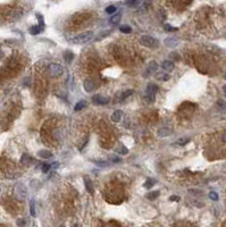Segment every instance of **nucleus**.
Returning a JSON list of instances; mask_svg holds the SVG:
<instances>
[{
    "instance_id": "44",
    "label": "nucleus",
    "mask_w": 226,
    "mask_h": 227,
    "mask_svg": "<svg viewBox=\"0 0 226 227\" xmlns=\"http://www.w3.org/2000/svg\"><path fill=\"white\" fill-rule=\"evenodd\" d=\"M61 227H63V226H61Z\"/></svg>"
},
{
    "instance_id": "42",
    "label": "nucleus",
    "mask_w": 226,
    "mask_h": 227,
    "mask_svg": "<svg viewBox=\"0 0 226 227\" xmlns=\"http://www.w3.org/2000/svg\"><path fill=\"white\" fill-rule=\"evenodd\" d=\"M223 93H224V96L226 97V84L223 87Z\"/></svg>"
},
{
    "instance_id": "3",
    "label": "nucleus",
    "mask_w": 226,
    "mask_h": 227,
    "mask_svg": "<svg viewBox=\"0 0 226 227\" xmlns=\"http://www.w3.org/2000/svg\"><path fill=\"white\" fill-rule=\"evenodd\" d=\"M140 43L145 47V48H150V49H157L159 47V42L157 41L155 38L149 37V35H143L140 39Z\"/></svg>"
},
{
    "instance_id": "19",
    "label": "nucleus",
    "mask_w": 226,
    "mask_h": 227,
    "mask_svg": "<svg viewBox=\"0 0 226 227\" xmlns=\"http://www.w3.org/2000/svg\"><path fill=\"white\" fill-rule=\"evenodd\" d=\"M159 195H160V192H159V191H151V192H149L148 194L145 195V198L149 199V200H156Z\"/></svg>"
},
{
    "instance_id": "43",
    "label": "nucleus",
    "mask_w": 226,
    "mask_h": 227,
    "mask_svg": "<svg viewBox=\"0 0 226 227\" xmlns=\"http://www.w3.org/2000/svg\"><path fill=\"white\" fill-rule=\"evenodd\" d=\"M224 77H225V80H226V73H225V75H224Z\"/></svg>"
},
{
    "instance_id": "23",
    "label": "nucleus",
    "mask_w": 226,
    "mask_h": 227,
    "mask_svg": "<svg viewBox=\"0 0 226 227\" xmlns=\"http://www.w3.org/2000/svg\"><path fill=\"white\" fill-rule=\"evenodd\" d=\"M217 108L219 111L222 113H225L226 111V101L224 100H218V102H217Z\"/></svg>"
},
{
    "instance_id": "25",
    "label": "nucleus",
    "mask_w": 226,
    "mask_h": 227,
    "mask_svg": "<svg viewBox=\"0 0 226 227\" xmlns=\"http://www.w3.org/2000/svg\"><path fill=\"white\" fill-rule=\"evenodd\" d=\"M189 142H190V137H181V139H178V140L175 142V144H178V146H185V144H188Z\"/></svg>"
},
{
    "instance_id": "10",
    "label": "nucleus",
    "mask_w": 226,
    "mask_h": 227,
    "mask_svg": "<svg viewBox=\"0 0 226 227\" xmlns=\"http://www.w3.org/2000/svg\"><path fill=\"white\" fill-rule=\"evenodd\" d=\"M164 43H165V46L168 47V48H175L178 44V41H177V39H175V38H167L165 39Z\"/></svg>"
},
{
    "instance_id": "40",
    "label": "nucleus",
    "mask_w": 226,
    "mask_h": 227,
    "mask_svg": "<svg viewBox=\"0 0 226 227\" xmlns=\"http://www.w3.org/2000/svg\"><path fill=\"white\" fill-rule=\"evenodd\" d=\"M169 199H171L172 201H180V196H176V195H172Z\"/></svg>"
},
{
    "instance_id": "12",
    "label": "nucleus",
    "mask_w": 226,
    "mask_h": 227,
    "mask_svg": "<svg viewBox=\"0 0 226 227\" xmlns=\"http://www.w3.org/2000/svg\"><path fill=\"white\" fill-rule=\"evenodd\" d=\"M110 119H112V122H114V123H118V122H120V119H122V113H120L119 110H115V111L112 114Z\"/></svg>"
},
{
    "instance_id": "27",
    "label": "nucleus",
    "mask_w": 226,
    "mask_h": 227,
    "mask_svg": "<svg viewBox=\"0 0 226 227\" xmlns=\"http://www.w3.org/2000/svg\"><path fill=\"white\" fill-rule=\"evenodd\" d=\"M116 10H117V7H116V6H114V5L108 6L107 8H106V13L109 14V15H113V14H115Z\"/></svg>"
},
{
    "instance_id": "15",
    "label": "nucleus",
    "mask_w": 226,
    "mask_h": 227,
    "mask_svg": "<svg viewBox=\"0 0 226 227\" xmlns=\"http://www.w3.org/2000/svg\"><path fill=\"white\" fill-rule=\"evenodd\" d=\"M157 68H158V65H157L156 61H151L150 64L148 65V67H147V75H149V74H151V73L156 72Z\"/></svg>"
},
{
    "instance_id": "36",
    "label": "nucleus",
    "mask_w": 226,
    "mask_h": 227,
    "mask_svg": "<svg viewBox=\"0 0 226 227\" xmlns=\"http://www.w3.org/2000/svg\"><path fill=\"white\" fill-rule=\"evenodd\" d=\"M110 32H112V31H106V32L100 33V34H99L100 37H97V40H101L103 38H105V37H107L108 34H110Z\"/></svg>"
},
{
    "instance_id": "18",
    "label": "nucleus",
    "mask_w": 226,
    "mask_h": 227,
    "mask_svg": "<svg viewBox=\"0 0 226 227\" xmlns=\"http://www.w3.org/2000/svg\"><path fill=\"white\" fill-rule=\"evenodd\" d=\"M86 106H88V102H86L85 100H81V101H79V102L75 105L74 110H75V111H80V110H82V109L86 108Z\"/></svg>"
},
{
    "instance_id": "33",
    "label": "nucleus",
    "mask_w": 226,
    "mask_h": 227,
    "mask_svg": "<svg viewBox=\"0 0 226 227\" xmlns=\"http://www.w3.org/2000/svg\"><path fill=\"white\" fill-rule=\"evenodd\" d=\"M50 168H51V165H49V164H43L41 169H42L43 173H48L49 170H50Z\"/></svg>"
},
{
    "instance_id": "41",
    "label": "nucleus",
    "mask_w": 226,
    "mask_h": 227,
    "mask_svg": "<svg viewBox=\"0 0 226 227\" xmlns=\"http://www.w3.org/2000/svg\"><path fill=\"white\" fill-rule=\"evenodd\" d=\"M222 141H223L224 143H226V131L222 134Z\"/></svg>"
},
{
    "instance_id": "6",
    "label": "nucleus",
    "mask_w": 226,
    "mask_h": 227,
    "mask_svg": "<svg viewBox=\"0 0 226 227\" xmlns=\"http://www.w3.org/2000/svg\"><path fill=\"white\" fill-rule=\"evenodd\" d=\"M143 98H144L145 102L152 103V102H155V100H156V93H155L153 91H151L150 89H148V87H147V90H145V92H144V96H143Z\"/></svg>"
},
{
    "instance_id": "39",
    "label": "nucleus",
    "mask_w": 226,
    "mask_h": 227,
    "mask_svg": "<svg viewBox=\"0 0 226 227\" xmlns=\"http://www.w3.org/2000/svg\"><path fill=\"white\" fill-rule=\"evenodd\" d=\"M94 164L98 165V166H101V167H107V166H109V164H107V162H105V161H96Z\"/></svg>"
},
{
    "instance_id": "22",
    "label": "nucleus",
    "mask_w": 226,
    "mask_h": 227,
    "mask_svg": "<svg viewBox=\"0 0 226 227\" xmlns=\"http://www.w3.org/2000/svg\"><path fill=\"white\" fill-rule=\"evenodd\" d=\"M64 59L66 63H72V60L74 59V54L72 51H66L64 54Z\"/></svg>"
},
{
    "instance_id": "38",
    "label": "nucleus",
    "mask_w": 226,
    "mask_h": 227,
    "mask_svg": "<svg viewBox=\"0 0 226 227\" xmlns=\"http://www.w3.org/2000/svg\"><path fill=\"white\" fill-rule=\"evenodd\" d=\"M110 161L118 164V162H122V159H120L119 157H117V156H113V157H110Z\"/></svg>"
},
{
    "instance_id": "16",
    "label": "nucleus",
    "mask_w": 226,
    "mask_h": 227,
    "mask_svg": "<svg viewBox=\"0 0 226 227\" xmlns=\"http://www.w3.org/2000/svg\"><path fill=\"white\" fill-rule=\"evenodd\" d=\"M38 156L40 158H43V159H49V158L52 157V153L49 150H40L38 152Z\"/></svg>"
},
{
    "instance_id": "11",
    "label": "nucleus",
    "mask_w": 226,
    "mask_h": 227,
    "mask_svg": "<svg viewBox=\"0 0 226 227\" xmlns=\"http://www.w3.org/2000/svg\"><path fill=\"white\" fill-rule=\"evenodd\" d=\"M171 133H172V130L169 127H162L158 130V136H160V137H166Z\"/></svg>"
},
{
    "instance_id": "29",
    "label": "nucleus",
    "mask_w": 226,
    "mask_h": 227,
    "mask_svg": "<svg viewBox=\"0 0 226 227\" xmlns=\"http://www.w3.org/2000/svg\"><path fill=\"white\" fill-rule=\"evenodd\" d=\"M120 32H123V33H131L132 32V28H131V26H129V25H123V26H120Z\"/></svg>"
},
{
    "instance_id": "4",
    "label": "nucleus",
    "mask_w": 226,
    "mask_h": 227,
    "mask_svg": "<svg viewBox=\"0 0 226 227\" xmlns=\"http://www.w3.org/2000/svg\"><path fill=\"white\" fill-rule=\"evenodd\" d=\"M63 73H64L63 66L58 65V64H51V65L48 66V74L54 78L61 76Z\"/></svg>"
},
{
    "instance_id": "30",
    "label": "nucleus",
    "mask_w": 226,
    "mask_h": 227,
    "mask_svg": "<svg viewBox=\"0 0 226 227\" xmlns=\"http://www.w3.org/2000/svg\"><path fill=\"white\" fill-rule=\"evenodd\" d=\"M125 5L129 6V7H138L141 5V1H126Z\"/></svg>"
},
{
    "instance_id": "13",
    "label": "nucleus",
    "mask_w": 226,
    "mask_h": 227,
    "mask_svg": "<svg viewBox=\"0 0 226 227\" xmlns=\"http://www.w3.org/2000/svg\"><path fill=\"white\" fill-rule=\"evenodd\" d=\"M32 162V158L30 157L27 153H23V156L21 157V164L24 166H28Z\"/></svg>"
},
{
    "instance_id": "21",
    "label": "nucleus",
    "mask_w": 226,
    "mask_h": 227,
    "mask_svg": "<svg viewBox=\"0 0 226 227\" xmlns=\"http://www.w3.org/2000/svg\"><path fill=\"white\" fill-rule=\"evenodd\" d=\"M42 32V27L39 26V25H35V26H32L30 28V33L32 34V35H38L39 33Z\"/></svg>"
},
{
    "instance_id": "1",
    "label": "nucleus",
    "mask_w": 226,
    "mask_h": 227,
    "mask_svg": "<svg viewBox=\"0 0 226 227\" xmlns=\"http://www.w3.org/2000/svg\"><path fill=\"white\" fill-rule=\"evenodd\" d=\"M93 32L92 31H88V32L81 33L79 35H75L74 38L70 39V41L73 44H85L88 42H90L93 39Z\"/></svg>"
},
{
    "instance_id": "26",
    "label": "nucleus",
    "mask_w": 226,
    "mask_h": 227,
    "mask_svg": "<svg viewBox=\"0 0 226 227\" xmlns=\"http://www.w3.org/2000/svg\"><path fill=\"white\" fill-rule=\"evenodd\" d=\"M156 179H153V178H148L147 179V182L144 183V187L145 189H151L155 184H156Z\"/></svg>"
},
{
    "instance_id": "2",
    "label": "nucleus",
    "mask_w": 226,
    "mask_h": 227,
    "mask_svg": "<svg viewBox=\"0 0 226 227\" xmlns=\"http://www.w3.org/2000/svg\"><path fill=\"white\" fill-rule=\"evenodd\" d=\"M14 195L17 200H24L27 196V189L23 183L18 182L14 186Z\"/></svg>"
},
{
    "instance_id": "24",
    "label": "nucleus",
    "mask_w": 226,
    "mask_h": 227,
    "mask_svg": "<svg viewBox=\"0 0 226 227\" xmlns=\"http://www.w3.org/2000/svg\"><path fill=\"white\" fill-rule=\"evenodd\" d=\"M157 80H160V81H168L169 80V74H167V73H159V74H157L156 75Z\"/></svg>"
},
{
    "instance_id": "28",
    "label": "nucleus",
    "mask_w": 226,
    "mask_h": 227,
    "mask_svg": "<svg viewBox=\"0 0 226 227\" xmlns=\"http://www.w3.org/2000/svg\"><path fill=\"white\" fill-rule=\"evenodd\" d=\"M165 31L166 32H175V31H177V27H173L172 25H169V24H165Z\"/></svg>"
},
{
    "instance_id": "5",
    "label": "nucleus",
    "mask_w": 226,
    "mask_h": 227,
    "mask_svg": "<svg viewBox=\"0 0 226 227\" xmlns=\"http://www.w3.org/2000/svg\"><path fill=\"white\" fill-rule=\"evenodd\" d=\"M92 102H93V105L103 106V105H107V103L109 102V98L103 97V96H101V94H97V96L92 97Z\"/></svg>"
},
{
    "instance_id": "35",
    "label": "nucleus",
    "mask_w": 226,
    "mask_h": 227,
    "mask_svg": "<svg viewBox=\"0 0 226 227\" xmlns=\"http://www.w3.org/2000/svg\"><path fill=\"white\" fill-rule=\"evenodd\" d=\"M37 17H38V21H39V26H41L43 28V25H44V23H43V17L40 15V14H37Z\"/></svg>"
},
{
    "instance_id": "37",
    "label": "nucleus",
    "mask_w": 226,
    "mask_h": 227,
    "mask_svg": "<svg viewBox=\"0 0 226 227\" xmlns=\"http://www.w3.org/2000/svg\"><path fill=\"white\" fill-rule=\"evenodd\" d=\"M25 224H26V220L23 219V218H21V219L17 220V225H18L19 227H25Z\"/></svg>"
},
{
    "instance_id": "9",
    "label": "nucleus",
    "mask_w": 226,
    "mask_h": 227,
    "mask_svg": "<svg viewBox=\"0 0 226 227\" xmlns=\"http://www.w3.org/2000/svg\"><path fill=\"white\" fill-rule=\"evenodd\" d=\"M162 67L164 70H166V72H172L174 68H175V64H174V61L172 60H164L162 63Z\"/></svg>"
},
{
    "instance_id": "32",
    "label": "nucleus",
    "mask_w": 226,
    "mask_h": 227,
    "mask_svg": "<svg viewBox=\"0 0 226 227\" xmlns=\"http://www.w3.org/2000/svg\"><path fill=\"white\" fill-rule=\"evenodd\" d=\"M132 94H133V90H126V91L122 94V99H126V98L131 97Z\"/></svg>"
},
{
    "instance_id": "8",
    "label": "nucleus",
    "mask_w": 226,
    "mask_h": 227,
    "mask_svg": "<svg viewBox=\"0 0 226 227\" xmlns=\"http://www.w3.org/2000/svg\"><path fill=\"white\" fill-rule=\"evenodd\" d=\"M84 185H85L86 191L90 193L91 195L94 194V187H93V184H92V181L88 176H84Z\"/></svg>"
},
{
    "instance_id": "34",
    "label": "nucleus",
    "mask_w": 226,
    "mask_h": 227,
    "mask_svg": "<svg viewBox=\"0 0 226 227\" xmlns=\"http://www.w3.org/2000/svg\"><path fill=\"white\" fill-rule=\"evenodd\" d=\"M209 198L211 199V200L217 201V200H218V194H217L216 192H214V191H213V192H210V193H209Z\"/></svg>"
},
{
    "instance_id": "31",
    "label": "nucleus",
    "mask_w": 226,
    "mask_h": 227,
    "mask_svg": "<svg viewBox=\"0 0 226 227\" xmlns=\"http://www.w3.org/2000/svg\"><path fill=\"white\" fill-rule=\"evenodd\" d=\"M147 87H148V89H150L151 91H153L155 93H157V92H158V90H159V89H158V87H157L156 84H153V83H149Z\"/></svg>"
},
{
    "instance_id": "7",
    "label": "nucleus",
    "mask_w": 226,
    "mask_h": 227,
    "mask_svg": "<svg viewBox=\"0 0 226 227\" xmlns=\"http://www.w3.org/2000/svg\"><path fill=\"white\" fill-rule=\"evenodd\" d=\"M83 87H84V90L85 92L88 93H90V92H93L94 91V89H96V84H94V82L90 80V78H86L84 83H83Z\"/></svg>"
},
{
    "instance_id": "17",
    "label": "nucleus",
    "mask_w": 226,
    "mask_h": 227,
    "mask_svg": "<svg viewBox=\"0 0 226 227\" xmlns=\"http://www.w3.org/2000/svg\"><path fill=\"white\" fill-rule=\"evenodd\" d=\"M115 151L117 152V153H119V155H122V156H126V155L129 153V149L124 146V144H119L118 148H116Z\"/></svg>"
},
{
    "instance_id": "14",
    "label": "nucleus",
    "mask_w": 226,
    "mask_h": 227,
    "mask_svg": "<svg viewBox=\"0 0 226 227\" xmlns=\"http://www.w3.org/2000/svg\"><path fill=\"white\" fill-rule=\"evenodd\" d=\"M120 19H122V14L118 13V14H115V15H113V16L110 17L109 22H110V24H113V25H117V24L120 22Z\"/></svg>"
},
{
    "instance_id": "20",
    "label": "nucleus",
    "mask_w": 226,
    "mask_h": 227,
    "mask_svg": "<svg viewBox=\"0 0 226 227\" xmlns=\"http://www.w3.org/2000/svg\"><path fill=\"white\" fill-rule=\"evenodd\" d=\"M30 214L32 217L37 216V211H35V200L34 199H31L30 200Z\"/></svg>"
}]
</instances>
